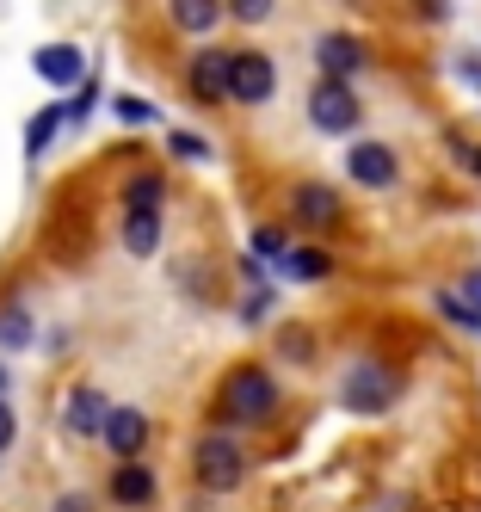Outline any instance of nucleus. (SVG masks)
I'll use <instances>...</instances> for the list:
<instances>
[{"label": "nucleus", "mask_w": 481, "mask_h": 512, "mask_svg": "<svg viewBox=\"0 0 481 512\" xmlns=\"http://www.w3.org/2000/svg\"><path fill=\"white\" fill-rule=\"evenodd\" d=\"M272 408H278V377L266 364H235V371H222L216 426H259V420H272Z\"/></svg>", "instance_id": "obj_1"}, {"label": "nucleus", "mask_w": 481, "mask_h": 512, "mask_svg": "<svg viewBox=\"0 0 481 512\" xmlns=\"http://www.w3.org/2000/svg\"><path fill=\"white\" fill-rule=\"evenodd\" d=\"M192 475H198V488L204 494H235L247 482V451H241V438L235 432H198V445H192Z\"/></svg>", "instance_id": "obj_2"}, {"label": "nucleus", "mask_w": 481, "mask_h": 512, "mask_svg": "<svg viewBox=\"0 0 481 512\" xmlns=\"http://www.w3.org/2000/svg\"><path fill=\"white\" fill-rule=\"evenodd\" d=\"M395 395H401V377L389 371V364H377V358H358L346 371V383H340V401L352 414H389Z\"/></svg>", "instance_id": "obj_3"}, {"label": "nucleus", "mask_w": 481, "mask_h": 512, "mask_svg": "<svg viewBox=\"0 0 481 512\" xmlns=\"http://www.w3.org/2000/svg\"><path fill=\"white\" fill-rule=\"evenodd\" d=\"M309 118H315V130L321 136H346V130H358V118H364V105H358V93L346 87V81H315L309 87Z\"/></svg>", "instance_id": "obj_4"}, {"label": "nucleus", "mask_w": 481, "mask_h": 512, "mask_svg": "<svg viewBox=\"0 0 481 512\" xmlns=\"http://www.w3.org/2000/svg\"><path fill=\"white\" fill-rule=\"evenodd\" d=\"M278 93V62L266 50H229V99L235 105H266Z\"/></svg>", "instance_id": "obj_5"}, {"label": "nucleus", "mask_w": 481, "mask_h": 512, "mask_svg": "<svg viewBox=\"0 0 481 512\" xmlns=\"http://www.w3.org/2000/svg\"><path fill=\"white\" fill-rule=\"evenodd\" d=\"M148 438H155V426H148V414H142V408H111V414H105V426H99V445L118 457V463H142Z\"/></svg>", "instance_id": "obj_6"}, {"label": "nucleus", "mask_w": 481, "mask_h": 512, "mask_svg": "<svg viewBox=\"0 0 481 512\" xmlns=\"http://www.w3.org/2000/svg\"><path fill=\"white\" fill-rule=\"evenodd\" d=\"M31 75L44 81V87H81L87 81V50L81 44H68V38H56V44H37L31 50Z\"/></svg>", "instance_id": "obj_7"}, {"label": "nucleus", "mask_w": 481, "mask_h": 512, "mask_svg": "<svg viewBox=\"0 0 481 512\" xmlns=\"http://www.w3.org/2000/svg\"><path fill=\"white\" fill-rule=\"evenodd\" d=\"M105 414H111L105 389H99V383H74L68 401H62V432H68V438H99Z\"/></svg>", "instance_id": "obj_8"}, {"label": "nucleus", "mask_w": 481, "mask_h": 512, "mask_svg": "<svg viewBox=\"0 0 481 512\" xmlns=\"http://www.w3.org/2000/svg\"><path fill=\"white\" fill-rule=\"evenodd\" d=\"M346 173L358 179V186H370V192H389L395 179H401V161H395V149H389V142H352Z\"/></svg>", "instance_id": "obj_9"}, {"label": "nucleus", "mask_w": 481, "mask_h": 512, "mask_svg": "<svg viewBox=\"0 0 481 512\" xmlns=\"http://www.w3.org/2000/svg\"><path fill=\"white\" fill-rule=\"evenodd\" d=\"M155 494H161V475L148 469V463H118V469H111V482H105V500L124 506V512L155 506Z\"/></svg>", "instance_id": "obj_10"}, {"label": "nucleus", "mask_w": 481, "mask_h": 512, "mask_svg": "<svg viewBox=\"0 0 481 512\" xmlns=\"http://www.w3.org/2000/svg\"><path fill=\"white\" fill-rule=\"evenodd\" d=\"M315 62H321L327 81H352L358 68L370 62V50L352 38V31H321V38H315Z\"/></svg>", "instance_id": "obj_11"}, {"label": "nucleus", "mask_w": 481, "mask_h": 512, "mask_svg": "<svg viewBox=\"0 0 481 512\" xmlns=\"http://www.w3.org/2000/svg\"><path fill=\"white\" fill-rule=\"evenodd\" d=\"M185 93L198 105H222L229 99V50H198L192 68H185Z\"/></svg>", "instance_id": "obj_12"}, {"label": "nucleus", "mask_w": 481, "mask_h": 512, "mask_svg": "<svg viewBox=\"0 0 481 512\" xmlns=\"http://www.w3.org/2000/svg\"><path fill=\"white\" fill-rule=\"evenodd\" d=\"M290 204H296V223H303V229L340 223V192L321 186V179H303V186H290Z\"/></svg>", "instance_id": "obj_13"}, {"label": "nucleus", "mask_w": 481, "mask_h": 512, "mask_svg": "<svg viewBox=\"0 0 481 512\" xmlns=\"http://www.w3.org/2000/svg\"><path fill=\"white\" fill-rule=\"evenodd\" d=\"M31 346H37V315L25 309V297H7L0 303V358L31 352Z\"/></svg>", "instance_id": "obj_14"}, {"label": "nucleus", "mask_w": 481, "mask_h": 512, "mask_svg": "<svg viewBox=\"0 0 481 512\" xmlns=\"http://www.w3.org/2000/svg\"><path fill=\"white\" fill-rule=\"evenodd\" d=\"M161 204H167L161 173H130L124 179V216H161Z\"/></svg>", "instance_id": "obj_15"}, {"label": "nucleus", "mask_w": 481, "mask_h": 512, "mask_svg": "<svg viewBox=\"0 0 481 512\" xmlns=\"http://www.w3.org/2000/svg\"><path fill=\"white\" fill-rule=\"evenodd\" d=\"M167 13H173V25L185 38H204V31L222 25V0H167Z\"/></svg>", "instance_id": "obj_16"}, {"label": "nucleus", "mask_w": 481, "mask_h": 512, "mask_svg": "<svg viewBox=\"0 0 481 512\" xmlns=\"http://www.w3.org/2000/svg\"><path fill=\"white\" fill-rule=\"evenodd\" d=\"M62 130H68L62 124V105H37L31 124H25V161H44V149H50Z\"/></svg>", "instance_id": "obj_17"}, {"label": "nucleus", "mask_w": 481, "mask_h": 512, "mask_svg": "<svg viewBox=\"0 0 481 512\" xmlns=\"http://www.w3.org/2000/svg\"><path fill=\"white\" fill-rule=\"evenodd\" d=\"M124 253H136V260L161 253V216H124Z\"/></svg>", "instance_id": "obj_18"}, {"label": "nucleus", "mask_w": 481, "mask_h": 512, "mask_svg": "<svg viewBox=\"0 0 481 512\" xmlns=\"http://www.w3.org/2000/svg\"><path fill=\"white\" fill-rule=\"evenodd\" d=\"M284 272H290V278H327L333 260H327V253H315V247H290V253H284Z\"/></svg>", "instance_id": "obj_19"}, {"label": "nucleus", "mask_w": 481, "mask_h": 512, "mask_svg": "<svg viewBox=\"0 0 481 512\" xmlns=\"http://www.w3.org/2000/svg\"><path fill=\"white\" fill-rule=\"evenodd\" d=\"M93 105H99V87H93V75H87L81 87H74V99L62 105V124H87V118H93Z\"/></svg>", "instance_id": "obj_20"}, {"label": "nucleus", "mask_w": 481, "mask_h": 512, "mask_svg": "<svg viewBox=\"0 0 481 512\" xmlns=\"http://www.w3.org/2000/svg\"><path fill=\"white\" fill-rule=\"evenodd\" d=\"M284 253H290V235L284 229H253V260H284Z\"/></svg>", "instance_id": "obj_21"}, {"label": "nucleus", "mask_w": 481, "mask_h": 512, "mask_svg": "<svg viewBox=\"0 0 481 512\" xmlns=\"http://www.w3.org/2000/svg\"><path fill=\"white\" fill-rule=\"evenodd\" d=\"M111 112H118V124H155V118H161L148 99H130V93H118V99H111Z\"/></svg>", "instance_id": "obj_22"}, {"label": "nucleus", "mask_w": 481, "mask_h": 512, "mask_svg": "<svg viewBox=\"0 0 481 512\" xmlns=\"http://www.w3.org/2000/svg\"><path fill=\"white\" fill-rule=\"evenodd\" d=\"M438 315H444V321H457L463 334H481V315H469V309L457 303V290H438Z\"/></svg>", "instance_id": "obj_23"}, {"label": "nucleus", "mask_w": 481, "mask_h": 512, "mask_svg": "<svg viewBox=\"0 0 481 512\" xmlns=\"http://www.w3.org/2000/svg\"><path fill=\"white\" fill-rule=\"evenodd\" d=\"M167 149L185 155V161H210V142H204L198 130H173V136H167Z\"/></svg>", "instance_id": "obj_24"}, {"label": "nucleus", "mask_w": 481, "mask_h": 512, "mask_svg": "<svg viewBox=\"0 0 481 512\" xmlns=\"http://www.w3.org/2000/svg\"><path fill=\"white\" fill-rule=\"evenodd\" d=\"M272 7H278V0H229V13H235L241 25H266Z\"/></svg>", "instance_id": "obj_25"}, {"label": "nucleus", "mask_w": 481, "mask_h": 512, "mask_svg": "<svg viewBox=\"0 0 481 512\" xmlns=\"http://www.w3.org/2000/svg\"><path fill=\"white\" fill-rule=\"evenodd\" d=\"M50 512H99V500H93V494H81V488H68V494H56V500H50Z\"/></svg>", "instance_id": "obj_26"}, {"label": "nucleus", "mask_w": 481, "mask_h": 512, "mask_svg": "<svg viewBox=\"0 0 481 512\" xmlns=\"http://www.w3.org/2000/svg\"><path fill=\"white\" fill-rule=\"evenodd\" d=\"M13 438H19V414H13V401H0V457L13 451Z\"/></svg>", "instance_id": "obj_27"}, {"label": "nucleus", "mask_w": 481, "mask_h": 512, "mask_svg": "<svg viewBox=\"0 0 481 512\" xmlns=\"http://www.w3.org/2000/svg\"><path fill=\"white\" fill-rule=\"evenodd\" d=\"M457 303H463L469 315H481V272H469V278H463V297H457Z\"/></svg>", "instance_id": "obj_28"}, {"label": "nucleus", "mask_w": 481, "mask_h": 512, "mask_svg": "<svg viewBox=\"0 0 481 512\" xmlns=\"http://www.w3.org/2000/svg\"><path fill=\"white\" fill-rule=\"evenodd\" d=\"M7 389H13V371H7V358H0V401H7Z\"/></svg>", "instance_id": "obj_29"}, {"label": "nucleus", "mask_w": 481, "mask_h": 512, "mask_svg": "<svg viewBox=\"0 0 481 512\" xmlns=\"http://www.w3.org/2000/svg\"><path fill=\"white\" fill-rule=\"evenodd\" d=\"M469 167H475V173H481V149H475V155H469Z\"/></svg>", "instance_id": "obj_30"}]
</instances>
